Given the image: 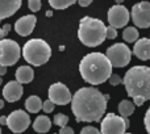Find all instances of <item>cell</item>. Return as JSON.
Instances as JSON below:
<instances>
[{
  "label": "cell",
  "instance_id": "obj_36",
  "mask_svg": "<svg viewBox=\"0 0 150 134\" xmlns=\"http://www.w3.org/2000/svg\"><path fill=\"white\" fill-rule=\"evenodd\" d=\"M46 16H47V17H50V16H53V12H52V11H47V12H46Z\"/></svg>",
  "mask_w": 150,
  "mask_h": 134
},
{
  "label": "cell",
  "instance_id": "obj_40",
  "mask_svg": "<svg viewBox=\"0 0 150 134\" xmlns=\"http://www.w3.org/2000/svg\"><path fill=\"white\" fill-rule=\"evenodd\" d=\"M0 134H1V129H0Z\"/></svg>",
  "mask_w": 150,
  "mask_h": 134
},
{
  "label": "cell",
  "instance_id": "obj_6",
  "mask_svg": "<svg viewBox=\"0 0 150 134\" xmlns=\"http://www.w3.org/2000/svg\"><path fill=\"white\" fill-rule=\"evenodd\" d=\"M23 54V50L20 49V45L13 39H1L0 41V65L1 66H13L20 59V55Z\"/></svg>",
  "mask_w": 150,
  "mask_h": 134
},
{
  "label": "cell",
  "instance_id": "obj_30",
  "mask_svg": "<svg viewBox=\"0 0 150 134\" xmlns=\"http://www.w3.org/2000/svg\"><path fill=\"white\" fill-rule=\"evenodd\" d=\"M9 32H11V25H9V24H5L3 28H0V41H1V39H4V37L7 36Z\"/></svg>",
  "mask_w": 150,
  "mask_h": 134
},
{
  "label": "cell",
  "instance_id": "obj_38",
  "mask_svg": "<svg viewBox=\"0 0 150 134\" xmlns=\"http://www.w3.org/2000/svg\"><path fill=\"white\" fill-rule=\"evenodd\" d=\"M0 84H3V79H1V76H0Z\"/></svg>",
  "mask_w": 150,
  "mask_h": 134
},
{
  "label": "cell",
  "instance_id": "obj_5",
  "mask_svg": "<svg viewBox=\"0 0 150 134\" xmlns=\"http://www.w3.org/2000/svg\"><path fill=\"white\" fill-rule=\"evenodd\" d=\"M23 57L32 66H42L52 57V47L41 38H32L23 47Z\"/></svg>",
  "mask_w": 150,
  "mask_h": 134
},
{
  "label": "cell",
  "instance_id": "obj_41",
  "mask_svg": "<svg viewBox=\"0 0 150 134\" xmlns=\"http://www.w3.org/2000/svg\"><path fill=\"white\" fill-rule=\"evenodd\" d=\"M54 134H57V133H54Z\"/></svg>",
  "mask_w": 150,
  "mask_h": 134
},
{
  "label": "cell",
  "instance_id": "obj_33",
  "mask_svg": "<svg viewBox=\"0 0 150 134\" xmlns=\"http://www.w3.org/2000/svg\"><path fill=\"white\" fill-rule=\"evenodd\" d=\"M91 3H92L91 0H79V1H78V4H79L80 7H88Z\"/></svg>",
  "mask_w": 150,
  "mask_h": 134
},
{
  "label": "cell",
  "instance_id": "obj_12",
  "mask_svg": "<svg viewBox=\"0 0 150 134\" xmlns=\"http://www.w3.org/2000/svg\"><path fill=\"white\" fill-rule=\"evenodd\" d=\"M129 11L127 9V7L121 4H116L113 7L109 8L108 11V23L109 26H113L115 29L124 28L129 21Z\"/></svg>",
  "mask_w": 150,
  "mask_h": 134
},
{
  "label": "cell",
  "instance_id": "obj_28",
  "mask_svg": "<svg viewBox=\"0 0 150 134\" xmlns=\"http://www.w3.org/2000/svg\"><path fill=\"white\" fill-rule=\"evenodd\" d=\"M80 134H101V133L93 126H84L80 130Z\"/></svg>",
  "mask_w": 150,
  "mask_h": 134
},
{
  "label": "cell",
  "instance_id": "obj_11",
  "mask_svg": "<svg viewBox=\"0 0 150 134\" xmlns=\"http://www.w3.org/2000/svg\"><path fill=\"white\" fill-rule=\"evenodd\" d=\"M49 100L54 105H66L71 103L73 96H71L70 90L65 84L58 82L49 87Z\"/></svg>",
  "mask_w": 150,
  "mask_h": 134
},
{
  "label": "cell",
  "instance_id": "obj_9",
  "mask_svg": "<svg viewBox=\"0 0 150 134\" xmlns=\"http://www.w3.org/2000/svg\"><path fill=\"white\" fill-rule=\"evenodd\" d=\"M127 125L121 116H116L115 113H108L103 118L100 125L101 134H125Z\"/></svg>",
  "mask_w": 150,
  "mask_h": 134
},
{
  "label": "cell",
  "instance_id": "obj_8",
  "mask_svg": "<svg viewBox=\"0 0 150 134\" xmlns=\"http://www.w3.org/2000/svg\"><path fill=\"white\" fill-rule=\"evenodd\" d=\"M30 125V116L26 112L17 109L7 116V126L12 133H24Z\"/></svg>",
  "mask_w": 150,
  "mask_h": 134
},
{
  "label": "cell",
  "instance_id": "obj_1",
  "mask_svg": "<svg viewBox=\"0 0 150 134\" xmlns=\"http://www.w3.org/2000/svg\"><path fill=\"white\" fill-rule=\"evenodd\" d=\"M107 109V99L98 88L83 87L74 93L71 111L78 122H99Z\"/></svg>",
  "mask_w": 150,
  "mask_h": 134
},
{
  "label": "cell",
  "instance_id": "obj_20",
  "mask_svg": "<svg viewBox=\"0 0 150 134\" xmlns=\"http://www.w3.org/2000/svg\"><path fill=\"white\" fill-rule=\"evenodd\" d=\"M134 108H136V105L129 100H122L119 104V112L122 118H128L134 112Z\"/></svg>",
  "mask_w": 150,
  "mask_h": 134
},
{
  "label": "cell",
  "instance_id": "obj_13",
  "mask_svg": "<svg viewBox=\"0 0 150 134\" xmlns=\"http://www.w3.org/2000/svg\"><path fill=\"white\" fill-rule=\"evenodd\" d=\"M37 23V17L34 15H26L20 17L15 24V30L18 36L21 37H26L33 32L34 26Z\"/></svg>",
  "mask_w": 150,
  "mask_h": 134
},
{
  "label": "cell",
  "instance_id": "obj_32",
  "mask_svg": "<svg viewBox=\"0 0 150 134\" xmlns=\"http://www.w3.org/2000/svg\"><path fill=\"white\" fill-rule=\"evenodd\" d=\"M144 103H145V100H144L142 97H136V99H133V104H134L136 106H141Z\"/></svg>",
  "mask_w": 150,
  "mask_h": 134
},
{
  "label": "cell",
  "instance_id": "obj_24",
  "mask_svg": "<svg viewBox=\"0 0 150 134\" xmlns=\"http://www.w3.org/2000/svg\"><path fill=\"white\" fill-rule=\"evenodd\" d=\"M28 7H29V9L33 11V12H38L42 7V3H41V0H29Z\"/></svg>",
  "mask_w": 150,
  "mask_h": 134
},
{
  "label": "cell",
  "instance_id": "obj_35",
  "mask_svg": "<svg viewBox=\"0 0 150 134\" xmlns=\"http://www.w3.org/2000/svg\"><path fill=\"white\" fill-rule=\"evenodd\" d=\"M0 124H1V125H7V116H1V117H0Z\"/></svg>",
  "mask_w": 150,
  "mask_h": 134
},
{
  "label": "cell",
  "instance_id": "obj_26",
  "mask_svg": "<svg viewBox=\"0 0 150 134\" xmlns=\"http://www.w3.org/2000/svg\"><path fill=\"white\" fill-rule=\"evenodd\" d=\"M42 111H44L45 113H52V112L54 111V104L50 100L44 101V104H42Z\"/></svg>",
  "mask_w": 150,
  "mask_h": 134
},
{
  "label": "cell",
  "instance_id": "obj_14",
  "mask_svg": "<svg viewBox=\"0 0 150 134\" xmlns=\"http://www.w3.org/2000/svg\"><path fill=\"white\" fill-rule=\"evenodd\" d=\"M24 93V88L23 85L20 84L16 80H12V82H8L7 84L3 88V96L4 99L8 101V103H16L21 99Z\"/></svg>",
  "mask_w": 150,
  "mask_h": 134
},
{
  "label": "cell",
  "instance_id": "obj_23",
  "mask_svg": "<svg viewBox=\"0 0 150 134\" xmlns=\"http://www.w3.org/2000/svg\"><path fill=\"white\" fill-rule=\"evenodd\" d=\"M53 122H54L57 126H61V129H62V128H65L66 125H67L69 117L66 116V114H63V113H58V114H55V116H54Z\"/></svg>",
  "mask_w": 150,
  "mask_h": 134
},
{
  "label": "cell",
  "instance_id": "obj_27",
  "mask_svg": "<svg viewBox=\"0 0 150 134\" xmlns=\"http://www.w3.org/2000/svg\"><path fill=\"white\" fill-rule=\"evenodd\" d=\"M108 80H109V84L111 85H119L122 83V79L120 78V75H117V74H112Z\"/></svg>",
  "mask_w": 150,
  "mask_h": 134
},
{
  "label": "cell",
  "instance_id": "obj_34",
  "mask_svg": "<svg viewBox=\"0 0 150 134\" xmlns=\"http://www.w3.org/2000/svg\"><path fill=\"white\" fill-rule=\"evenodd\" d=\"M5 72H7V67L0 65V76H1V75H5Z\"/></svg>",
  "mask_w": 150,
  "mask_h": 134
},
{
  "label": "cell",
  "instance_id": "obj_18",
  "mask_svg": "<svg viewBox=\"0 0 150 134\" xmlns=\"http://www.w3.org/2000/svg\"><path fill=\"white\" fill-rule=\"evenodd\" d=\"M50 128H52V120L47 116H45V114L38 116L33 122V129L40 134L47 133L50 130Z\"/></svg>",
  "mask_w": 150,
  "mask_h": 134
},
{
  "label": "cell",
  "instance_id": "obj_3",
  "mask_svg": "<svg viewBox=\"0 0 150 134\" xmlns=\"http://www.w3.org/2000/svg\"><path fill=\"white\" fill-rule=\"evenodd\" d=\"M128 95L132 99L142 97L144 100H150V67L134 66L128 70L122 79Z\"/></svg>",
  "mask_w": 150,
  "mask_h": 134
},
{
  "label": "cell",
  "instance_id": "obj_16",
  "mask_svg": "<svg viewBox=\"0 0 150 134\" xmlns=\"http://www.w3.org/2000/svg\"><path fill=\"white\" fill-rule=\"evenodd\" d=\"M134 55L141 61L150 59V38H141L134 44L133 47Z\"/></svg>",
  "mask_w": 150,
  "mask_h": 134
},
{
  "label": "cell",
  "instance_id": "obj_29",
  "mask_svg": "<svg viewBox=\"0 0 150 134\" xmlns=\"http://www.w3.org/2000/svg\"><path fill=\"white\" fill-rule=\"evenodd\" d=\"M144 124H145V128H146L148 134H150V106H149L148 111H146L145 117H144Z\"/></svg>",
  "mask_w": 150,
  "mask_h": 134
},
{
  "label": "cell",
  "instance_id": "obj_22",
  "mask_svg": "<svg viewBox=\"0 0 150 134\" xmlns=\"http://www.w3.org/2000/svg\"><path fill=\"white\" fill-rule=\"evenodd\" d=\"M74 4V0H49V5L54 9H66V8Z\"/></svg>",
  "mask_w": 150,
  "mask_h": 134
},
{
  "label": "cell",
  "instance_id": "obj_25",
  "mask_svg": "<svg viewBox=\"0 0 150 134\" xmlns=\"http://www.w3.org/2000/svg\"><path fill=\"white\" fill-rule=\"evenodd\" d=\"M105 37L108 39H115L117 37V29H115L113 26H107V33Z\"/></svg>",
  "mask_w": 150,
  "mask_h": 134
},
{
  "label": "cell",
  "instance_id": "obj_19",
  "mask_svg": "<svg viewBox=\"0 0 150 134\" xmlns=\"http://www.w3.org/2000/svg\"><path fill=\"white\" fill-rule=\"evenodd\" d=\"M42 101L38 96H29L25 100V108L29 113H37L42 108Z\"/></svg>",
  "mask_w": 150,
  "mask_h": 134
},
{
  "label": "cell",
  "instance_id": "obj_21",
  "mask_svg": "<svg viewBox=\"0 0 150 134\" xmlns=\"http://www.w3.org/2000/svg\"><path fill=\"white\" fill-rule=\"evenodd\" d=\"M122 38H124L125 42H137L138 41V32L136 28L133 26H128V28L124 29L122 32Z\"/></svg>",
  "mask_w": 150,
  "mask_h": 134
},
{
  "label": "cell",
  "instance_id": "obj_7",
  "mask_svg": "<svg viewBox=\"0 0 150 134\" xmlns=\"http://www.w3.org/2000/svg\"><path fill=\"white\" fill-rule=\"evenodd\" d=\"M107 58L109 59L112 67H125L130 62L132 53L125 44H115L107 49Z\"/></svg>",
  "mask_w": 150,
  "mask_h": 134
},
{
  "label": "cell",
  "instance_id": "obj_10",
  "mask_svg": "<svg viewBox=\"0 0 150 134\" xmlns=\"http://www.w3.org/2000/svg\"><path fill=\"white\" fill-rule=\"evenodd\" d=\"M132 20L137 28L146 29L150 26V3L141 1L133 5L132 8Z\"/></svg>",
  "mask_w": 150,
  "mask_h": 134
},
{
  "label": "cell",
  "instance_id": "obj_4",
  "mask_svg": "<svg viewBox=\"0 0 150 134\" xmlns=\"http://www.w3.org/2000/svg\"><path fill=\"white\" fill-rule=\"evenodd\" d=\"M107 33V26L99 18L86 16L80 20L78 29V38L83 45L88 47L99 46L104 42Z\"/></svg>",
  "mask_w": 150,
  "mask_h": 134
},
{
  "label": "cell",
  "instance_id": "obj_39",
  "mask_svg": "<svg viewBox=\"0 0 150 134\" xmlns=\"http://www.w3.org/2000/svg\"><path fill=\"white\" fill-rule=\"evenodd\" d=\"M125 134H132V133H125Z\"/></svg>",
  "mask_w": 150,
  "mask_h": 134
},
{
  "label": "cell",
  "instance_id": "obj_37",
  "mask_svg": "<svg viewBox=\"0 0 150 134\" xmlns=\"http://www.w3.org/2000/svg\"><path fill=\"white\" fill-rule=\"evenodd\" d=\"M3 106H4V101H3V100H0V109H1Z\"/></svg>",
  "mask_w": 150,
  "mask_h": 134
},
{
  "label": "cell",
  "instance_id": "obj_15",
  "mask_svg": "<svg viewBox=\"0 0 150 134\" xmlns=\"http://www.w3.org/2000/svg\"><path fill=\"white\" fill-rule=\"evenodd\" d=\"M21 7V0H0V21L13 16Z\"/></svg>",
  "mask_w": 150,
  "mask_h": 134
},
{
  "label": "cell",
  "instance_id": "obj_2",
  "mask_svg": "<svg viewBox=\"0 0 150 134\" xmlns=\"http://www.w3.org/2000/svg\"><path fill=\"white\" fill-rule=\"evenodd\" d=\"M79 72L88 84L98 85L107 82L112 75V65L103 53H90L79 63Z\"/></svg>",
  "mask_w": 150,
  "mask_h": 134
},
{
  "label": "cell",
  "instance_id": "obj_42",
  "mask_svg": "<svg viewBox=\"0 0 150 134\" xmlns=\"http://www.w3.org/2000/svg\"><path fill=\"white\" fill-rule=\"evenodd\" d=\"M0 23H1V21H0Z\"/></svg>",
  "mask_w": 150,
  "mask_h": 134
},
{
  "label": "cell",
  "instance_id": "obj_31",
  "mask_svg": "<svg viewBox=\"0 0 150 134\" xmlns=\"http://www.w3.org/2000/svg\"><path fill=\"white\" fill-rule=\"evenodd\" d=\"M58 134H74V130L71 129L70 126H65V128H62V129L59 130V133Z\"/></svg>",
  "mask_w": 150,
  "mask_h": 134
},
{
  "label": "cell",
  "instance_id": "obj_17",
  "mask_svg": "<svg viewBox=\"0 0 150 134\" xmlns=\"http://www.w3.org/2000/svg\"><path fill=\"white\" fill-rule=\"evenodd\" d=\"M16 82H18L20 84L24 83H30L34 78V71L30 66H20L16 70Z\"/></svg>",
  "mask_w": 150,
  "mask_h": 134
}]
</instances>
